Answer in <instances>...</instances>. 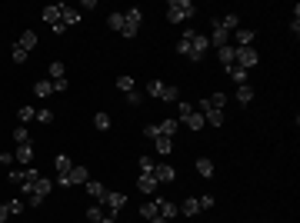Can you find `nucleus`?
Masks as SVG:
<instances>
[{
    "mask_svg": "<svg viewBox=\"0 0 300 223\" xmlns=\"http://www.w3.org/2000/svg\"><path fill=\"white\" fill-rule=\"evenodd\" d=\"M180 213H183V216H197V213H200L197 197H187V200H183V203H180Z\"/></svg>",
    "mask_w": 300,
    "mask_h": 223,
    "instance_id": "4be33fe9",
    "label": "nucleus"
},
{
    "mask_svg": "<svg viewBox=\"0 0 300 223\" xmlns=\"http://www.w3.org/2000/svg\"><path fill=\"white\" fill-rule=\"evenodd\" d=\"M234 37H237V47H253V40H257V33L253 30H234Z\"/></svg>",
    "mask_w": 300,
    "mask_h": 223,
    "instance_id": "412c9836",
    "label": "nucleus"
},
{
    "mask_svg": "<svg viewBox=\"0 0 300 223\" xmlns=\"http://www.w3.org/2000/svg\"><path fill=\"white\" fill-rule=\"evenodd\" d=\"M70 167H73V160L67 157V153H60V157L54 160V170H57V176H63V173H67V170H70Z\"/></svg>",
    "mask_w": 300,
    "mask_h": 223,
    "instance_id": "a878e982",
    "label": "nucleus"
},
{
    "mask_svg": "<svg viewBox=\"0 0 300 223\" xmlns=\"http://www.w3.org/2000/svg\"><path fill=\"white\" fill-rule=\"evenodd\" d=\"M84 190H87L94 200H100L103 193H107V190H103V184H100V180H87V184H84Z\"/></svg>",
    "mask_w": 300,
    "mask_h": 223,
    "instance_id": "bb28decb",
    "label": "nucleus"
},
{
    "mask_svg": "<svg viewBox=\"0 0 300 223\" xmlns=\"http://www.w3.org/2000/svg\"><path fill=\"white\" fill-rule=\"evenodd\" d=\"M160 100H167V104H177V100H180V90L170 87V83H164V94H160Z\"/></svg>",
    "mask_w": 300,
    "mask_h": 223,
    "instance_id": "c756f323",
    "label": "nucleus"
},
{
    "mask_svg": "<svg viewBox=\"0 0 300 223\" xmlns=\"http://www.w3.org/2000/svg\"><path fill=\"white\" fill-rule=\"evenodd\" d=\"M207 50H210V40L204 37V33H197V30H187L180 40H177V54H183L187 60H204L207 57Z\"/></svg>",
    "mask_w": 300,
    "mask_h": 223,
    "instance_id": "f03ea898",
    "label": "nucleus"
},
{
    "mask_svg": "<svg viewBox=\"0 0 300 223\" xmlns=\"http://www.w3.org/2000/svg\"><path fill=\"white\" fill-rule=\"evenodd\" d=\"M17 47H20V50H27V54H30V50L37 47V33H33V30L20 33V37H17Z\"/></svg>",
    "mask_w": 300,
    "mask_h": 223,
    "instance_id": "aec40b11",
    "label": "nucleus"
},
{
    "mask_svg": "<svg viewBox=\"0 0 300 223\" xmlns=\"http://www.w3.org/2000/svg\"><path fill=\"white\" fill-rule=\"evenodd\" d=\"M97 203H103V207H107V216H117L120 210L127 207V197H124V193H117V190H114V193H103V197L97 200Z\"/></svg>",
    "mask_w": 300,
    "mask_h": 223,
    "instance_id": "1a4fd4ad",
    "label": "nucleus"
},
{
    "mask_svg": "<svg viewBox=\"0 0 300 223\" xmlns=\"http://www.w3.org/2000/svg\"><path fill=\"white\" fill-rule=\"evenodd\" d=\"M194 4H190V0H170V4H167V20H170V24H180V20H190V17H194Z\"/></svg>",
    "mask_w": 300,
    "mask_h": 223,
    "instance_id": "7ed1b4c3",
    "label": "nucleus"
},
{
    "mask_svg": "<svg viewBox=\"0 0 300 223\" xmlns=\"http://www.w3.org/2000/svg\"><path fill=\"white\" fill-rule=\"evenodd\" d=\"M17 120H20V127H24V123L37 120V110H33V107H20V110H17Z\"/></svg>",
    "mask_w": 300,
    "mask_h": 223,
    "instance_id": "7c9ffc66",
    "label": "nucleus"
},
{
    "mask_svg": "<svg viewBox=\"0 0 300 223\" xmlns=\"http://www.w3.org/2000/svg\"><path fill=\"white\" fill-rule=\"evenodd\" d=\"M197 173L204 176V180H210V176H213V160L210 157H200L197 160Z\"/></svg>",
    "mask_w": 300,
    "mask_h": 223,
    "instance_id": "b1692460",
    "label": "nucleus"
},
{
    "mask_svg": "<svg viewBox=\"0 0 300 223\" xmlns=\"http://www.w3.org/2000/svg\"><path fill=\"white\" fill-rule=\"evenodd\" d=\"M24 207H27L24 200H10V203H7V210H10V216H20V213H24Z\"/></svg>",
    "mask_w": 300,
    "mask_h": 223,
    "instance_id": "4c0bfd02",
    "label": "nucleus"
},
{
    "mask_svg": "<svg viewBox=\"0 0 300 223\" xmlns=\"http://www.w3.org/2000/svg\"><path fill=\"white\" fill-rule=\"evenodd\" d=\"M154 176H157V184H174V180H177V167H170V163H157V167H154Z\"/></svg>",
    "mask_w": 300,
    "mask_h": 223,
    "instance_id": "ddd939ff",
    "label": "nucleus"
},
{
    "mask_svg": "<svg viewBox=\"0 0 300 223\" xmlns=\"http://www.w3.org/2000/svg\"><path fill=\"white\" fill-rule=\"evenodd\" d=\"M100 223H117V216H103V220Z\"/></svg>",
    "mask_w": 300,
    "mask_h": 223,
    "instance_id": "603ef678",
    "label": "nucleus"
},
{
    "mask_svg": "<svg viewBox=\"0 0 300 223\" xmlns=\"http://www.w3.org/2000/svg\"><path fill=\"white\" fill-rule=\"evenodd\" d=\"M213 24L223 27V30L234 37V30H240V17H237V14H223V17H213Z\"/></svg>",
    "mask_w": 300,
    "mask_h": 223,
    "instance_id": "4468645a",
    "label": "nucleus"
},
{
    "mask_svg": "<svg viewBox=\"0 0 300 223\" xmlns=\"http://www.w3.org/2000/svg\"><path fill=\"white\" fill-rule=\"evenodd\" d=\"M10 57H14V64H27V50H20V47L10 50Z\"/></svg>",
    "mask_w": 300,
    "mask_h": 223,
    "instance_id": "49530a36",
    "label": "nucleus"
},
{
    "mask_svg": "<svg viewBox=\"0 0 300 223\" xmlns=\"http://www.w3.org/2000/svg\"><path fill=\"white\" fill-rule=\"evenodd\" d=\"M14 144L20 147V144H30V137H27V127H17L14 130Z\"/></svg>",
    "mask_w": 300,
    "mask_h": 223,
    "instance_id": "a19ab883",
    "label": "nucleus"
},
{
    "mask_svg": "<svg viewBox=\"0 0 300 223\" xmlns=\"http://www.w3.org/2000/svg\"><path fill=\"white\" fill-rule=\"evenodd\" d=\"M177 120H180V123H187V130H204V127H207V123H204V113H200L197 107H194V110H187V113H180Z\"/></svg>",
    "mask_w": 300,
    "mask_h": 223,
    "instance_id": "f8f14e48",
    "label": "nucleus"
},
{
    "mask_svg": "<svg viewBox=\"0 0 300 223\" xmlns=\"http://www.w3.org/2000/svg\"><path fill=\"white\" fill-rule=\"evenodd\" d=\"M63 7L67 4H50V7H44V24H50L54 27V33H63Z\"/></svg>",
    "mask_w": 300,
    "mask_h": 223,
    "instance_id": "423d86ee",
    "label": "nucleus"
},
{
    "mask_svg": "<svg viewBox=\"0 0 300 223\" xmlns=\"http://www.w3.org/2000/svg\"><path fill=\"white\" fill-rule=\"evenodd\" d=\"M33 180H40V173H37V170H33V167H24V170H10V184H14V187H20V190H30V184H33Z\"/></svg>",
    "mask_w": 300,
    "mask_h": 223,
    "instance_id": "0eeeda50",
    "label": "nucleus"
},
{
    "mask_svg": "<svg viewBox=\"0 0 300 223\" xmlns=\"http://www.w3.org/2000/svg\"><path fill=\"white\" fill-rule=\"evenodd\" d=\"M154 147H157V150L167 157V153L174 150V140H170V137H160V133H157V137H154Z\"/></svg>",
    "mask_w": 300,
    "mask_h": 223,
    "instance_id": "cd10ccee",
    "label": "nucleus"
},
{
    "mask_svg": "<svg viewBox=\"0 0 300 223\" xmlns=\"http://www.w3.org/2000/svg\"><path fill=\"white\" fill-rule=\"evenodd\" d=\"M7 216H10V210H7V203H0V223L7 220Z\"/></svg>",
    "mask_w": 300,
    "mask_h": 223,
    "instance_id": "3c124183",
    "label": "nucleus"
},
{
    "mask_svg": "<svg viewBox=\"0 0 300 223\" xmlns=\"http://www.w3.org/2000/svg\"><path fill=\"white\" fill-rule=\"evenodd\" d=\"M137 167H140V173H154V167H157V163H154L150 157H140V160H137Z\"/></svg>",
    "mask_w": 300,
    "mask_h": 223,
    "instance_id": "58836bf2",
    "label": "nucleus"
},
{
    "mask_svg": "<svg viewBox=\"0 0 300 223\" xmlns=\"http://www.w3.org/2000/svg\"><path fill=\"white\" fill-rule=\"evenodd\" d=\"M217 57H220V64L234 67V43H227V47H220V50H217Z\"/></svg>",
    "mask_w": 300,
    "mask_h": 223,
    "instance_id": "2f4dec72",
    "label": "nucleus"
},
{
    "mask_svg": "<svg viewBox=\"0 0 300 223\" xmlns=\"http://www.w3.org/2000/svg\"><path fill=\"white\" fill-rule=\"evenodd\" d=\"M14 160H20L24 167H30V163H33V147H30V144H20V147L14 150Z\"/></svg>",
    "mask_w": 300,
    "mask_h": 223,
    "instance_id": "a211bd4d",
    "label": "nucleus"
},
{
    "mask_svg": "<svg viewBox=\"0 0 300 223\" xmlns=\"http://www.w3.org/2000/svg\"><path fill=\"white\" fill-rule=\"evenodd\" d=\"M127 104H130V107H140V104H143V94L130 90V94H127Z\"/></svg>",
    "mask_w": 300,
    "mask_h": 223,
    "instance_id": "de8ad7c7",
    "label": "nucleus"
},
{
    "mask_svg": "<svg viewBox=\"0 0 300 223\" xmlns=\"http://www.w3.org/2000/svg\"><path fill=\"white\" fill-rule=\"evenodd\" d=\"M234 64L244 67V70H250V67L260 64V54H257L253 47H234Z\"/></svg>",
    "mask_w": 300,
    "mask_h": 223,
    "instance_id": "6e6552de",
    "label": "nucleus"
},
{
    "mask_svg": "<svg viewBox=\"0 0 300 223\" xmlns=\"http://www.w3.org/2000/svg\"><path fill=\"white\" fill-rule=\"evenodd\" d=\"M94 127L97 130H110V117H107V113H97V117H94Z\"/></svg>",
    "mask_w": 300,
    "mask_h": 223,
    "instance_id": "ea45409f",
    "label": "nucleus"
},
{
    "mask_svg": "<svg viewBox=\"0 0 300 223\" xmlns=\"http://www.w3.org/2000/svg\"><path fill=\"white\" fill-rule=\"evenodd\" d=\"M117 87L124 90V94H130V90H134V77H127V73H124V77H117Z\"/></svg>",
    "mask_w": 300,
    "mask_h": 223,
    "instance_id": "79ce46f5",
    "label": "nucleus"
},
{
    "mask_svg": "<svg viewBox=\"0 0 300 223\" xmlns=\"http://www.w3.org/2000/svg\"><path fill=\"white\" fill-rule=\"evenodd\" d=\"M140 216H143V220H157V203H154V200H150V203H143V207H140Z\"/></svg>",
    "mask_w": 300,
    "mask_h": 223,
    "instance_id": "72a5a7b5",
    "label": "nucleus"
},
{
    "mask_svg": "<svg viewBox=\"0 0 300 223\" xmlns=\"http://www.w3.org/2000/svg\"><path fill=\"white\" fill-rule=\"evenodd\" d=\"M160 94H164V83H160V80H150L147 83V97H157L160 100Z\"/></svg>",
    "mask_w": 300,
    "mask_h": 223,
    "instance_id": "e433bc0d",
    "label": "nucleus"
},
{
    "mask_svg": "<svg viewBox=\"0 0 300 223\" xmlns=\"http://www.w3.org/2000/svg\"><path fill=\"white\" fill-rule=\"evenodd\" d=\"M157 130H160V137H170V140H174V133L180 130V120L167 117V120H160V123H157Z\"/></svg>",
    "mask_w": 300,
    "mask_h": 223,
    "instance_id": "dca6fc26",
    "label": "nucleus"
},
{
    "mask_svg": "<svg viewBox=\"0 0 300 223\" xmlns=\"http://www.w3.org/2000/svg\"><path fill=\"white\" fill-rule=\"evenodd\" d=\"M0 163H4V167H10V163H14V153H7V150H0Z\"/></svg>",
    "mask_w": 300,
    "mask_h": 223,
    "instance_id": "8fccbe9b",
    "label": "nucleus"
},
{
    "mask_svg": "<svg viewBox=\"0 0 300 223\" xmlns=\"http://www.w3.org/2000/svg\"><path fill=\"white\" fill-rule=\"evenodd\" d=\"M50 83H54V94H63V90L70 87V80H67V77H60V80H50Z\"/></svg>",
    "mask_w": 300,
    "mask_h": 223,
    "instance_id": "a18cd8bd",
    "label": "nucleus"
},
{
    "mask_svg": "<svg viewBox=\"0 0 300 223\" xmlns=\"http://www.w3.org/2000/svg\"><path fill=\"white\" fill-rule=\"evenodd\" d=\"M197 203H200V213H204V210H213V197H210V193L197 197Z\"/></svg>",
    "mask_w": 300,
    "mask_h": 223,
    "instance_id": "c03bdc74",
    "label": "nucleus"
},
{
    "mask_svg": "<svg viewBox=\"0 0 300 223\" xmlns=\"http://www.w3.org/2000/svg\"><path fill=\"white\" fill-rule=\"evenodd\" d=\"M87 180H90L87 167H70L63 176H57V187H63V190H67V187H80V184H87Z\"/></svg>",
    "mask_w": 300,
    "mask_h": 223,
    "instance_id": "39448f33",
    "label": "nucleus"
},
{
    "mask_svg": "<svg viewBox=\"0 0 300 223\" xmlns=\"http://www.w3.org/2000/svg\"><path fill=\"white\" fill-rule=\"evenodd\" d=\"M150 223H170V220H164V216H157V220H150Z\"/></svg>",
    "mask_w": 300,
    "mask_h": 223,
    "instance_id": "864d4df0",
    "label": "nucleus"
},
{
    "mask_svg": "<svg viewBox=\"0 0 300 223\" xmlns=\"http://www.w3.org/2000/svg\"><path fill=\"white\" fill-rule=\"evenodd\" d=\"M77 24H80V10L63 7V30H67V27H77Z\"/></svg>",
    "mask_w": 300,
    "mask_h": 223,
    "instance_id": "393cba45",
    "label": "nucleus"
},
{
    "mask_svg": "<svg viewBox=\"0 0 300 223\" xmlns=\"http://www.w3.org/2000/svg\"><path fill=\"white\" fill-rule=\"evenodd\" d=\"M50 190H54V184H50L47 176H40V180H33V184H30V190H27L24 197L30 200V207H40L44 197H50Z\"/></svg>",
    "mask_w": 300,
    "mask_h": 223,
    "instance_id": "20e7f679",
    "label": "nucleus"
},
{
    "mask_svg": "<svg viewBox=\"0 0 300 223\" xmlns=\"http://www.w3.org/2000/svg\"><path fill=\"white\" fill-rule=\"evenodd\" d=\"M207 104H210L213 110H223V107H227V94H220V90H217L213 97H207Z\"/></svg>",
    "mask_w": 300,
    "mask_h": 223,
    "instance_id": "473e14b6",
    "label": "nucleus"
},
{
    "mask_svg": "<svg viewBox=\"0 0 300 223\" xmlns=\"http://www.w3.org/2000/svg\"><path fill=\"white\" fill-rule=\"evenodd\" d=\"M227 77L234 80L237 87H240V83H250V80H247V77H250V70H244V67H237V64H234V67H227Z\"/></svg>",
    "mask_w": 300,
    "mask_h": 223,
    "instance_id": "6ab92c4d",
    "label": "nucleus"
},
{
    "mask_svg": "<svg viewBox=\"0 0 300 223\" xmlns=\"http://www.w3.org/2000/svg\"><path fill=\"white\" fill-rule=\"evenodd\" d=\"M250 100H253V87H250V83H240V87H237V104L247 107Z\"/></svg>",
    "mask_w": 300,
    "mask_h": 223,
    "instance_id": "5701e85b",
    "label": "nucleus"
},
{
    "mask_svg": "<svg viewBox=\"0 0 300 223\" xmlns=\"http://www.w3.org/2000/svg\"><path fill=\"white\" fill-rule=\"evenodd\" d=\"M37 120H40V123H50V120H54V113H50V110H37Z\"/></svg>",
    "mask_w": 300,
    "mask_h": 223,
    "instance_id": "09e8293b",
    "label": "nucleus"
},
{
    "mask_svg": "<svg viewBox=\"0 0 300 223\" xmlns=\"http://www.w3.org/2000/svg\"><path fill=\"white\" fill-rule=\"evenodd\" d=\"M103 216H107V213H103V207H100V203H94V207H87V220H94V223H100V220H103Z\"/></svg>",
    "mask_w": 300,
    "mask_h": 223,
    "instance_id": "f704fd0d",
    "label": "nucleus"
},
{
    "mask_svg": "<svg viewBox=\"0 0 300 223\" xmlns=\"http://www.w3.org/2000/svg\"><path fill=\"white\" fill-rule=\"evenodd\" d=\"M107 24H110V30H117L120 37H137V30H140V24H143V10H137V7L117 10V14L107 17Z\"/></svg>",
    "mask_w": 300,
    "mask_h": 223,
    "instance_id": "f257e3e1",
    "label": "nucleus"
},
{
    "mask_svg": "<svg viewBox=\"0 0 300 223\" xmlns=\"http://www.w3.org/2000/svg\"><path fill=\"white\" fill-rule=\"evenodd\" d=\"M197 110L204 113V123H210V127H223V120H227V117H223V110H213V107L207 104V100H200Z\"/></svg>",
    "mask_w": 300,
    "mask_h": 223,
    "instance_id": "9d476101",
    "label": "nucleus"
},
{
    "mask_svg": "<svg viewBox=\"0 0 300 223\" xmlns=\"http://www.w3.org/2000/svg\"><path fill=\"white\" fill-rule=\"evenodd\" d=\"M210 27H213V33H210V37H207V40H210V43H213V47H217V50H220V47H227V43H230V33L223 30V27H217V24H213V20H210Z\"/></svg>",
    "mask_w": 300,
    "mask_h": 223,
    "instance_id": "2eb2a0df",
    "label": "nucleus"
},
{
    "mask_svg": "<svg viewBox=\"0 0 300 223\" xmlns=\"http://www.w3.org/2000/svg\"><path fill=\"white\" fill-rule=\"evenodd\" d=\"M137 190L140 193H157V176L154 173H140L137 176Z\"/></svg>",
    "mask_w": 300,
    "mask_h": 223,
    "instance_id": "f3484780",
    "label": "nucleus"
},
{
    "mask_svg": "<svg viewBox=\"0 0 300 223\" xmlns=\"http://www.w3.org/2000/svg\"><path fill=\"white\" fill-rule=\"evenodd\" d=\"M290 33L300 37V7H293V20H290Z\"/></svg>",
    "mask_w": 300,
    "mask_h": 223,
    "instance_id": "37998d69",
    "label": "nucleus"
},
{
    "mask_svg": "<svg viewBox=\"0 0 300 223\" xmlns=\"http://www.w3.org/2000/svg\"><path fill=\"white\" fill-rule=\"evenodd\" d=\"M60 77H67V67H63L60 60H54V64H50V80H60Z\"/></svg>",
    "mask_w": 300,
    "mask_h": 223,
    "instance_id": "c9c22d12",
    "label": "nucleus"
},
{
    "mask_svg": "<svg viewBox=\"0 0 300 223\" xmlns=\"http://www.w3.org/2000/svg\"><path fill=\"white\" fill-rule=\"evenodd\" d=\"M154 203H157V213L164 216V220H174V216L180 213V203H174V200H167V197H154Z\"/></svg>",
    "mask_w": 300,
    "mask_h": 223,
    "instance_id": "9b49d317",
    "label": "nucleus"
},
{
    "mask_svg": "<svg viewBox=\"0 0 300 223\" xmlns=\"http://www.w3.org/2000/svg\"><path fill=\"white\" fill-rule=\"evenodd\" d=\"M33 94L37 97H50L54 94V83H50V80H37V83H33Z\"/></svg>",
    "mask_w": 300,
    "mask_h": 223,
    "instance_id": "c85d7f7f",
    "label": "nucleus"
}]
</instances>
